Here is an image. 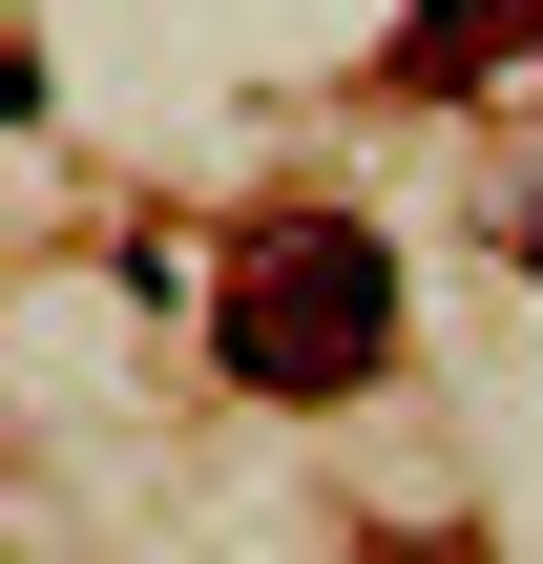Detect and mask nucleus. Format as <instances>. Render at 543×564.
<instances>
[{"label":"nucleus","mask_w":543,"mask_h":564,"mask_svg":"<svg viewBox=\"0 0 543 564\" xmlns=\"http://www.w3.org/2000/svg\"><path fill=\"white\" fill-rule=\"evenodd\" d=\"M209 335H230V377H251V398H356V377L398 356V251H377L356 209H314V230H251Z\"/></svg>","instance_id":"f257e3e1"},{"label":"nucleus","mask_w":543,"mask_h":564,"mask_svg":"<svg viewBox=\"0 0 543 564\" xmlns=\"http://www.w3.org/2000/svg\"><path fill=\"white\" fill-rule=\"evenodd\" d=\"M543 42V0H419L398 21V84H460V63H523Z\"/></svg>","instance_id":"f03ea898"}]
</instances>
